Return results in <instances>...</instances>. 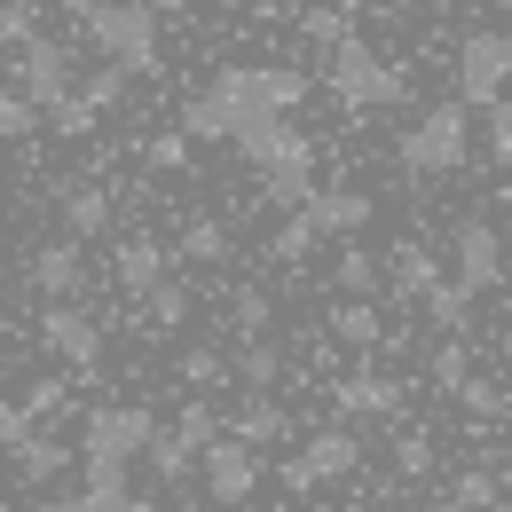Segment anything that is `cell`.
Returning a JSON list of instances; mask_svg holds the SVG:
<instances>
[{
	"mask_svg": "<svg viewBox=\"0 0 512 512\" xmlns=\"http://www.w3.org/2000/svg\"><path fill=\"white\" fill-rule=\"evenodd\" d=\"M308 103V71L284 64H229L213 87H197L182 103V134L190 142H237V127L276 119V111H300Z\"/></svg>",
	"mask_w": 512,
	"mask_h": 512,
	"instance_id": "1",
	"label": "cell"
},
{
	"mask_svg": "<svg viewBox=\"0 0 512 512\" xmlns=\"http://www.w3.org/2000/svg\"><path fill=\"white\" fill-rule=\"evenodd\" d=\"M150 434H158V418H150L142 402H103V410H87V434H79L87 481H127L134 457H150Z\"/></svg>",
	"mask_w": 512,
	"mask_h": 512,
	"instance_id": "2",
	"label": "cell"
},
{
	"mask_svg": "<svg viewBox=\"0 0 512 512\" xmlns=\"http://www.w3.org/2000/svg\"><path fill=\"white\" fill-rule=\"evenodd\" d=\"M87 40L103 48V64L150 79V71H158V8H150V0H95Z\"/></svg>",
	"mask_w": 512,
	"mask_h": 512,
	"instance_id": "3",
	"label": "cell"
},
{
	"mask_svg": "<svg viewBox=\"0 0 512 512\" xmlns=\"http://www.w3.org/2000/svg\"><path fill=\"white\" fill-rule=\"evenodd\" d=\"M465 111H473L465 95H457V103H434L418 127L402 134V174H410V182H442V174H457V166L473 158V127H465Z\"/></svg>",
	"mask_w": 512,
	"mask_h": 512,
	"instance_id": "4",
	"label": "cell"
},
{
	"mask_svg": "<svg viewBox=\"0 0 512 512\" xmlns=\"http://www.w3.org/2000/svg\"><path fill=\"white\" fill-rule=\"evenodd\" d=\"M323 87H331V95H339L347 111H379V103H402V71H394V64H379L363 32L331 40V64H323Z\"/></svg>",
	"mask_w": 512,
	"mask_h": 512,
	"instance_id": "5",
	"label": "cell"
},
{
	"mask_svg": "<svg viewBox=\"0 0 512 512\" xmlns=\"http://www.w3.org/2000/svg\"><path fill=\"white\" fill-rule=\"evenodd\" d=\"M457 95L465 103H497V95H512V32H497V24H481V32H465L457 40Z\"/></svg>",
	"mask_w": 512,
	"mask_h": 512,
	"instance_id": "6",
	"label": "cell"
},
{
	"mask_svg": "<svg viewBox=\"0 0 512 512\" xmlns=\"http://www.w3.org/2000/svg\"><path fill=\"white\" fill-rule=\"evenodd\" d=\"M449 268H457V284L481 300V292H497L512 276V260H505V237H497V221L489 213H465L457 229H449Z\"/></svg>",
	"mask_w": 512,
	"mask_h": 512,
	"instance_id": "7",
	"label": "cell"
},
{
	"mask_svg": "<svg viewBox=\"0 0 512 512\" xmlns=\"http://www.w3.org/2000/svg\"><path fill=\"white\" fill-rule=\"evenodd\" d=\"M237 150H245V166H260V174H316V142L292 127V111L237 127Z\"/></svg>",
	"mask_w": 512,
	"mask_h": 512,
	"instance_id": "8",
	"label": "cell"
},
{
	"mask_svg": "<svg viewBox=\"0 0 512 512\" xmlns=\"http://www.w3.org/2000/svg\"><path fill=\"white\" fill-rule=\"evenodd\" d=\"M355 457H363V442H355L347 426H323V434L300 442V457H284V489H292V497H308V489H323V481H347V473H355Z\"/></svg>",
	"mask_w": 512,
	"mask_h": 512,
	"instance_id": "9",
	"label": "cell"
},
{
	"mask_svg": "<svg viewBox=\"0 0 512 512\" xmlns=\"http://www.w3.org/2000/svg\"><path fill=\"white\" fill-rule=\"evenodd\" d=\"M221 442V418H213V402H190L174 426H158L150 434V465L166 473V481H182V473H197V457Z\"/></svg>",
	"mask_w": 512,
	"mask_h": 512,
	"instance_id": "10",
	"label": "cell"
},
{
	"mask_svg": "<svg viewBox=\"0 0 512 512\" xmlns=\"http://www.w3.org/2000/svg\"><path fill=\"white\" fill-rule=\"evenodd\" d=\"M197 473H205V497L213 505H253V489H260V449L245 442V434H221V442L197 457Z\"/></svg>",
	"mask_w": 512,
	"mask_h": 512,
	"instance_id": "11",
	"label": "cell"
},
{
	"mask_svg": "<svg viewBox=\"0 0 512 512\" xmlns=\"http://www.w3.org/2000/svg\"><path fill=\"white\" fill-rule=\"evenodd\" d=\"M40 347L64 355L71 371H103V323L87 316V308H71V300H48V316H40Z\"/></svg>",
	"mask_w": 512,
	"mask_h": 512,
	"instance_id": "12",
	"label": "cell"
},
{
	"mask_svg": "<svg viewBox=\"0 0 512 512\" xmlns=\"http://www.w3.org/2000/svg\"><path fill=\"white\" fill-rule=\"evenodd\" d=\"M8 79H16V87L40 103V111H56V103L71 95V48H64V40H40V32H32V40L16 48V71H8Z\"/></svg>",
	"mask_w": 512,
	"mask_h": 512,
	"instance_id": "13",
	"label": "cell"
},
{
	"mask_svg": "<svg viewBox=\"0 0 512 512\" xmlns=\"http://www.w3.org/2000/svg\"><path fill=\"white\" fill-rule=\"evenodd\" d=\"M394 402H402V386L386 379V371H347V379H331V410L339 418H394Z\"/></svg>",
	"mask_w": 512,
	"mask_h": 512,
	"instance_id": "14",
	"label": "cell"
},
{
	"mask_svg": "<svg viewBox=\"0 0 512 512\" xmlns=\"http://www.w3.org/2000/svg\"><path fill=\"white\" fill-rule=\"evenodd\" d=\"M32 284H40L48 300H79V284H87V253H79V237L40 245V253H32Z\"/></svg>",
	"mask_w": 512,
	"mask_h": 512,
	"instance_id": "15",
	"label": "cell"
},
{
	"mask_svg": "<svg viewBox=\"0 0 512 512\" xmlns=\"http://www.w3.org/2000/svg\"><path fill=\"white\" fill-rule=\"evenodd\" d=\"M308 213H316V229L323 237H355V229H371V190H316L308 197Z\"/></svg>",
	"mask_w": 512,
	"mask_h": 512,
	"instance_id": "16",
	"label": "cell"
},
{
	"mask_svg": "<svg viewBox=\"0 0 512 512\" xmlns=\"http://www.w3.org/2000/svg\"><path fill=\"white\" fill-rule=\"evenodd\" d=\"M166 268H174V260L158 253L150 237H127V245H119V260H111V276H119V292H134V300H142V292H150V284H158Z\"/></svg>",
	"mask_w": 512,
	"mask_h": 512,
	"instance_id": "17",
	"label": "cell"
},
{
	"mask_svg": "<svg viewBox=\"0 0 512 512\" xmlns=\"http://www.w3.org/2000/svg\"><path fill=\"white\" fill-rule=\"evenodd\" d=\"M386 268H394V276H386V292H394V300H426V292L442 284V268H434V253H426V245H402Z\"/></svg>",
	"mask_w": 512,
	"mask_h": 512,
	"instance_id": "18",
	"label": "cell"
},
{
	"mask_svg": "<svg viewBox=\"0 0 512 512\" xmlns=\"http://www.w3.org/2000/svg\"><path fill=\"white\" fill-rule=\"evenodd\" d=\"M56 205H64V237H79V245L111 229V197H103V190H87V182H79V190H64Z\"/></svg>",
	"mask_w": 512,
	"mask_h": 512,
	"instance_id": "19",
	"label": "cell"
},
{
	"mask_svg": "<svg viewBox=\"0 0 512 512\" xmlns=\"http://www.w3.org/2000/svg\"><path fill=\"white\" fill-rule=\"evenodd\" d=\"M229 434H245L253 449H268V442H284V434H292V410H284V402H268V394H253V402L237 410V426H229Z\"/></svg>",
	"mask_w": 512,
	"mask_h": 512,
	"instance_id": "20",
	"label": "cell"
},
{
	"mask_svg": "<svg viewBox=\"0 0 512 512\" xmlns=\"http://www.w3.org/2000/svg\"><path fill=\"white\" fill-rule=\"evenodd\" d=\"M142 316H150V331H182V323H190V284L158 276V284L142 292Z\"/></svg>",
	"mask_w": 512,
	"mask_h": 512,
	"instance_id": "21",
	"label": "cell"
},
{
	"mask_svg": "<svg viewBox=\"0 0 512 512\" xmlns=\"http://www.w3.org/2000/svg\"><path fill=\"white\" fill-rule=\"evenodd\" d=\"M331 339H339V347H379L386 323H379L371 300H347V308H331Z\"/></svg>",
	"mask_w": 512,
	"mask_h": 512,
	"instance_id": "22",
	"label": "cell"
},
{
	"mask_svg": "<svg viewBox=\"0 0 512 512\" xmlns=\"http://www.w3.org/2000/svg\"><path fill=\"white\" fill-rule=\"evenodd\" d=\"M8 457H16V473H24V481H56V473L71 465V449H64V442H48V434H24Z\"/></svg>",
	"mask_w": 512,
	"mask_h": 512,
	"instance_id": "23",
	"label": "cell"
},
{
	"mask_svg": "<svg viewBox=\"0 0 512 512\" xmlns=\"http://www.w3.org/2000/svg\"><path fill=\"white\" fill-rule=\"evenodd\" d=\"M182 260H197V268H221V260H229V221L197 213L190 229H182Z\"/></svg>",
	"mask_w": 512,
	"mask_h": 512,
	"instance_id": "24",
	"label": "cell"
},
{
	"mask_svg": "<svg viewBox=\"0 0 512 512\" xmlns=\"http://www.w3.org/2000/svg\"><path fill=\"white\" fill-rule=\"evenodd\" d=\"M237 379L253 386V394H268V386L284 379V347H276V339H245V347H237Z\"/></svg>",
	"mask_w": 512,
	"mask_h": 512,
	"instance_id": "25",
	"label": "cell"
},
{
	"mask_svg": "<svg viewBox=\"0 0 512 512\" xmlns=\"http://www.w3.org/2000/svg\"><path fill=\"white\" fill-rule=\"evenodd\" d=\"M323 245V229H316V213H308V205H292V221H284V229H276V245H268V253L276 260H308Z\"/></svg>",
	"mask_w": 512,
	"mask_h": 512,
	"instance_id": "26",
	"label": "cell"
},
{
	"mask_svg": "<svg viewBox=\"0 0 512 512\" xmlns=\"http://www.w3.org/2000/svg\"><path fill=\"white\" fill-rule=\"evenodd\" d=\"M331 276H339V292H347V300H371V292L386 284V268H379L371 253H355V245L339 253V268H331Z\"/></svg>",
	"mask_w": 512,
	"mask_h": 512,
	"instance_id": "27",
	"label": "cell"
},
{
	"mask_svg": "<svg viewBox=\"0 0 512 512\" xmlns=\"http://www.w3.org/2000/svg\"><path fill=\"white\" fill-rule=\"evenodd\" d=\"M426 316L442 323V331H465V316H473V292L449 276V284H434V292H426Z\"/></svg>",
	"mask_w": 512,
	"mask_h": 512,
	"instance_id": "28",
	"label": "cell"
},
{
	"mask_svg": "<svg viewBox=\"0 0 512 512\" xmlns=\"http://www.w3.org/2000/svg\"><path fill=\"white\" fill-rule=\"evenodd\" d=\"M426 371H434V386H442V394H457V386L473 379V355H465V339L434 347V355H426Z\"/></svg>",
	"mask_w": 512,
	"mask_h": 512,
	"instance_id": "29",
	"label": "cell"
},
{
	"mask_svg": "<svg viewBox=\"0 0 512 512\" xmlns=\"http://www.w3.org/2000/svg\"><path fill=\"white\" fill-rule=\"evenodd\" d=\"M229 323H237L245 339H268V323H276V300H268V292H237V300H229Z\"/></svg>",
	"mask_w": 512,
	"mask_h": 512,
	"instance_id": "30",
	"label": "cell"
},
{
	"mask_svg": "<svg viewBox=\"0 0 512 512\" xmlns=\"http://www.w3.org/2000/svg\"><path fill=\"white\" fill-rule=\"evenodd\" d=\"M32 127H40V103H32V95L8 79V87H0V134L16 142V134H32Z\"/></svg>",
	"mask_w": 512,
	"mask_h": 512,
	"instance_id": "31",
	"label": "cell"
},
{
	"mask_svg": "<svg viewBox=\"0 0 512 512\" xmlns=\"http://www.w3.org/2000/svg\"><path fill=\"white\" fill-rule=\"evenodd\" d=\"M87 505L95 512H158L150 497H134L127 481H87Z\"/></svg>",
	"mask_w": 512,
	"mask_h": 512,
	"instance_id": "32",
	"label": "cell"
},
{
	"mask_svg": "<svg viewBox=\"0 0 512 512\" xmlns=\"http://www.w3.org/2000/svg\"><path fill=\"white\" fill-rule=\"evenodd\" d=\"M127 79H134V71H119V64H103V71H95V79H87V87H79V95H87V103H95V111H119V103H127Z\"/></svg>",
	"mask_w": 512,
	"mask_h": 512,
	"instance_id": "33",
	"label": "cell"
},
{
	"mask_svg": "<svg viewBox=\"0 0 512 512\" xmlns=\"http://www.w3.org/2000/svg\"><path fill=\"white\" fill-rule=\"evenodd\" d=\"M260 197H268V205H308V197H316V174H260Z\"/></svg>",
	"mask_w": 512,
	"mask_h": 512,
	"instance_id": "34",
	"label": "cell"
},
{
	"mask_svg": "<svg viewBox=\"0 0 512 512\" xmlns=\"http://www.w3.org/2000/svg\"><path fill=\"white\" fill-rule=\"evenodd\" d=\"M95 119H103V111H95V103H87L79 87H71L64 103H56V111H48V127H56V134H87V127H95Z\"/></svg>",
	"mask_w": 512,
	"mask_h": 512,
	"instance_id": "35",
	"label": "cell"
},
{
	"mask_svg": "<svg viewBox=\"0 0 512 512\" xmlns=\"http://www.w3.org/2000/svg\"><path fill=\"white\" fill-rule=\"evenodd\" d=\"M457 402H465V418H505V394H497L489 379H465V386H457Z\"/></svg>",
	"mask_w": 512,
	"mask_h": 512,
	"instance_id": "36",
	"label": "cell"
},
{
	"mask_svg": "<svg viewBox=\"0 0 512 512\" xmlns=\"http://www.w3.org/2000/svg\"><path fill=\"white\" fill-rule=\"evenodd\" d=\"M64 394H71L64 379H40V386H24V418H32V426H40V418H56V410H64Z\"/></svg>",
	"mask_w": 512,
	"mask_h": 512,
	"instance_id": "37",
	"label": "cell"
},
{
	"mask_svg": "<svg viewBox=\"0 0 512 512\" xmlns=\"http://www.w3.org/2000/svg\"><path fill=\"white\" fill-rule=\"evenodd\" d=\"M32 40V0H0V48H24Z\"/></svg>",
	"mask_w": 512,
	"mask_h": 512,
	"instance_id": "38",
	"label": "cell"
},
{
	"mask_svg": "<svg viewBox=\"0 0 512 512\" xmlns=\"http://www.w3.org/2000/svg\"><path fill=\"white\" fill-rule=\"evenodd\" d=\"M221 371H229L221 347H190V355H182V379H190V386H221Z\"/></svg>",
	"mask_w": 512,
	"mask_h": 512,
	"instance_id": "39",
	"label": "cell"
},
{
	"mask_svg": "<svg viewBox=\"0 0 512 512\" xmlns=\"http://www.w3.org/2000/svg\"><path fill=\"white\" fill-rule=\"evenodd\" d=\"M489 150H497V166H512V95L489 103Z\"/></svg>",
	"mask_w": 512,
	"mask_h": 512,
	"instance_id": "40",
	"label": "cell"
},
{
	"mask_svg": "<svg viewBox=\"0 0 512 512\" xmlns=\"http://www.w3.org/2000/svg\"><path fill=\"white\" fill-rule=\"evenodd\" d=\"M457 497H465L473 512H489V505H497V473H481V465H473V473L457 481Z\"/></svg>",
	"mask_w": 512,
	"mask_h": 512,
	"instance_id": "41",
	"label": "cell"
},
{
	"mask_svg": "<svg viewBox=\"0 0 512 512\" xmlns=\"http://www.w3.org/2000/svg\"><path fill=\"white\" fill-rule=\"evenodd\" d=\"M300 24H308L316 40H347V32H355V24H347V8H308Z\"/></svg>",
	"mask_w": 512,
	"mask_h": 512,
	"instance_id": "42",
	"label": "cell"
},
{
	"mask_svg": "<svg viewBox=\"0 0 512 512\" xmlns=\"http://www.w3.org/2000/svg\"><path fill=\"white\" fill-rule=\"evenodd\" d=\"M150 166H158V174L190 166V142H182V134H158V142H150Z\"/></svg>",
	"mask_w": 512,
	"mask_h": 512,
	"instance_id": "43",
	"label": "cell"
},
{
	"mask_svg": "<svg viewBox=\"0 0 512 512\" xmlns=\"http://www.w3.org/2000/svg\"><path fill=\"white\" fill-rule=\"evenodd\" d=\"M394 465H402V473H434V442H426V434H410V442L394 449Z\"/></svg>",
	"mask_w": 512,
	"mask_h": 512,
	"instance_id": "44",
	"label": "cell"
},
{
	"mask_svg": "<svg viewBox=\"0 0 512 512\" xmlns=\"http://www.w3.org/2000/svg\"><path fill=\"white\" fill-rule=\"evenodd\" d=\"M32 512H95V505H87V497H40Z\"/></svg>",
	"mask_w": 512,
	"mask_h": 512,
	"instance_id": "45",
	"label": "cell"
},
{
	"mask_svg": "<svg viewBox=\"0 0 512 512\" xmlns=\"http://www.w3.org/2000/svg\"><path fill=\"white\" fill-rule=\"evenodd\" d=\"M56 8H64V16H79V24L95 16V0H56Z\"/></svg>",
	"mask_w": 512,
	"mask_h": 512,
	"instance_id": "46",
	"label": "cell"
},
{
	"mask_svg": "<svg viewBox=\"0 0 512 512\" xmlns=\"http://www.w3.org/2000/svg\"><path fill=\"white\" fill-rule=\"evenodd\" d=\"M150 8H158V16H174V8H190V0H150Z\"/></svg>",
	"mask_w": 512,
	"mask_h": 512,
	"instance_id": "47",
	"label": "cell"
},
{
	"mask_svg": "<svg viewBox=\"0 0 512 512\" xmlns=\"http://www.w3.org/2000/svg\"><path fill=\"white\" fill-rule=\"evenodd\" d=\"M434 512H473V505H465V497H449V505H434Z\"/></svg>",
	"mask_w": 512,
	"mask_h": 512,
	"instance_id": "48",
	"label": "cell"
},
{
	"mask_svg": "<svg viewBox=\"0 0 512 512\" xmlns=\"http://www.w3.org/2000/svg\"><path fill=\"white\" fill-rule=\"evenodd\" d=\"M213 8H253V0H213Z\"/></svg>",
	"mask_w": 512,
	"mask_h": 512,
	"instance_id": "49",
	"label": "cell"
},
{
	"mask_svg": "<svg viewBox=\"0 0 512 512\" xmlns=\"http://www.w3.org/2000/svg\"><path fill=\"white\" fill-rule=\"evenodd\" d=\"M489 512H512V497H497V505H489Z\"/></svg>",
	"mask_w": 512,
	"mask_h": 512,
	"instance_id": "50",
	"label": "cell"
},
{
	"mask_svg": "<svg viewBox=\"0 0 512 512\" xmlns=\"http://www.w3.org/2000/svg\"><path fill=\"white\" fill-rule=\"evenodd\" d=\"M0 245H8V229H0Z\"/></svg>",
	"mask_w": 512,
	"mask_h": 512,
	"instance_id": "51",
	"label": "cell"
},
{
	"mask_svg": "<svg viewBox=\"0 0 512 512\" xmlns=\"http://www.w3.org/2000/svg\"><path fill=\"white\" fill-rule=\"evenodd\" d=\"M0 497H8V481H0Z\"/></svg>",
	"mask_w": 512,
	"mask_h": 512,
	"instance_id": "52",
	"label": "cell"
},
{
	"mask_svg": "<svg viewBox=\"0 0 512 512\" xmlns=\"http://www.w3.org/2000/svg\"><path fill=\"white\" fill-rule=\"evenodd\" d=\"M497 8H512V0H497Z\"/></svg>",
	"mask_w": 512,
	"mask_h": 512,
	"instance_id": "53",
	"label": "cell"
},
{
	"mask_svg": "<svg viewBox=\"0 0 512 512\" xmlns=\"http://www.w3.org/2000/svg\"><path fill=\"white\" fill-rule=\"evenodd\" d=\"M0 142H8V134H0Z\"/></svg>",
	"mask_w": 512,
	"mask_h": 512,
	"instance_id": "54",
	"label": "cell"
}]
</instances>
